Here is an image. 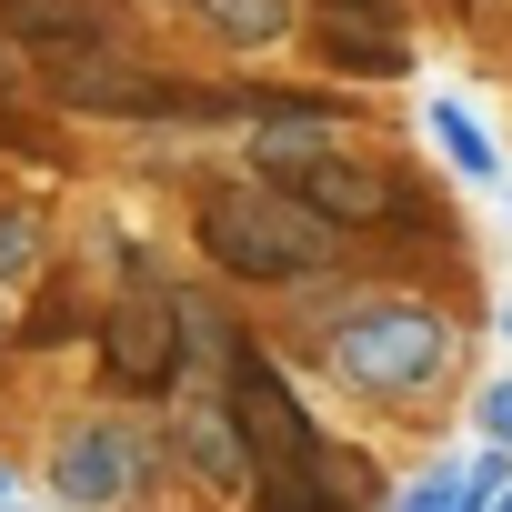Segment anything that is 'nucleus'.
Wrapping results in <instances>:
<instances>
[{
	"instance_id": "f257e3e1",
	"label": "nucleus",
	"mask_w": 512,
	"mask_h": 512,
	"mask_svg": "<svg viewBox=\"0 0 512 512\" xmlns=\"http://www.w3.org/2000/svg\"><path fill=\"white\" fill-rule=\"evenodd\" d=\"M332 231L302 191H211L201 201V251L231 282H302L332 262Z\"/></svg>"
},
{
	"instance_id": "f03ea898",
	"label": "nucleus",
	"mask_w": 512,
	"mask_h": 512,
	"mask_svg": "<svg viewBox=\"0 0 512 512\" xmlns=\"http://www.w3.org/2000/svg\"><path fill=\"white\" fill-rule=\"evenodd\" d=\"M241 432H251V462L272 472V512H332L342 502L332 452H322V422L272 372H241Z\"/></svg>"
},
{
	"instance_id": "7ed1b4c3",
	"label": "nucleus",
	"mask_w": 512,
	"mask_h": 512,
	"mask_svg": "<svg viewBox=\"0 0 512 512\" xmlns=\"http://www.w3.org/2000/svg\"><path fill=\"white\" fill-rule=\"evenodd\" d=\"M332 362H342V382H362V392H432L442 362H452V332H442L432 312H412V302H382V312H352V322L332 332Z\"/></svg>"
},
{
	"instance_id": "20e7f679",
	"label": "nucleus",
	"mask_w": 512,
	"mask_h": 512,
	"mask_svg": "<svg viewBox=\"0 0 512 512\" xmlns=\"http://www.w3.org/2000/svg\"><path fill=\"white\" fill-rule=\"evenodd\" d=\"M41 71H51V101H71V111H171V101H181L171 81H151L131 51H111V41H91V31L51 41Z\"/></svg>"
},
{
	"instance_id": "39448f33",
	"label": "nucleus",
	"mask_w": 512,
	"mask_h": 512,
	"mask_svg": "<svg viewBox=\"0 0 512 512\" xmlns=\"http://www.w3.org/2000/svg\"><path fill=\"white\" fill-rule=\"evenodd\" d=\"M151 482V432L141 422H71L51 442V492L61 502H131Z\"/></svg>"
},
{
	"instance_id": "423d86ee",
	"label": "nucleus",
	"mask_w": 512,
	"mask_h": 512,
	"mask_svg": "<svg viewBox=\"0 0 512 512\" xmlns=\"http://www.w3.org/2000/svg\"><path fill=\"white\" fill-rule=\"evenodd\" d=\"M171 372H181V302H171L161 282H131L121 312H111V382L161 392Z\"/></svg>"
},
{
	"instance_id": "0eeeda50",
	"label": "nucleus",
	"mask_w": 512,
	"mask_h": 512,
	"mask_svg": "<svg viewBox=\"0 0 512 512\" xmlns=\"http://www.w3.org/2000/svg\"><path fill=\"white\" fill-rule=\"evenodd\" d=\"M181 462H191L211 492H251V432H241V402H231V412L191 402V412H181Z\"/></svg>"
},
{
	"instance_id": "6e6552de",
	"label": "nucleus",
	"mask_w": 512,
	"mask_h": 512,
	"mask_svg": "<svg viewBox=\"0 0 512 512\" xmlns=\"http://www.w3.org/2000/svg\"><path fill=\"white\" fill-rule=\"evenodd\" d=\"M322 31L362 71H402V0H322Z\"/></svg>"
},
{
	"instance_id": "1a4fd4ad",
	"label": "nucleus",
	"mask_w": 512,
	"mask_h": 512,
	"mask_svg": "<svg viewBox=\"0 0 512 512\" xmlns=\"http://www.w3.org/2000/svg\"><path fill=\"white\" fill-rule=\"evenodd\" d=\"M292 191H302L322 221H372V211H382V171H362V161H342V151H322Z\"/></svg>"
},
{
	"instance_id": "9d476101",
	"label": "nucleus",
	"mask_w": 512,
	"mask_h": 512,
	"mask_svg": "<svg viewBox=\"0 0 512 512\" xmlns=\"http://www.w3.org/2000/svg\"><path fill=\"white\" fill-rule=\"evenodd\" d=\"M332 151V131H322V111H272L262 131H251V161H262L272 181H302L312 161Z\"/></svg>"
},
{
	"instance_id": "9b49d317",
	"label": "nucleus",
	"mask_w": 512,
	"mask_h": 512,
	"mask_svg": "<svg viewBox=\"0 0 512 512\" xmlns=\"http://www.w3.org/2000/svg\"><path fill=\"white\" fill-rule=\"evenodd\" d=\"M482 502H492V462H482V472H462V482H452V472H432V482H412V492H402V512H482Z\"/></svg>"
},
{
	"instance_id": "f8f14e48",
	"label": "nucleus",
	"mask_w": 512,
	"mask_h": 512,
	"mask_svg": "<svg viewBox=\"0 0 512 512\" xmlns=\"http://www.w3.org/2000/svg\"><path fill=\"white\" fill-rule=\"evenodd\" d=\"M432 141H442V151H452V171H472V181H492V171H502V161H492V141L472 131V111H452V101L432 111Z\"/></svg>"
},
{
	"instance_id": "ddd939ff",
	"label": "nucleus",
	"mask_w": 512,
	"mask_h": 512,
	"mask_svg": "<svg viewBox=\"0 0 512 512\" xmlns=\"http://www.w3.org/2000/svg\"><path fill=\"white\" fill-rule=\"evenodd\" d=\"M201 11H211V31H231V41H251V51L282 31V0H201Z\"/></svg>"
},
{
	"instance_id": "4468645a",
	"label": "nucleus",
	"mask_w": 512,
	"mask_h": 512,
	"mask_svg": "<svg viewBox=\"0 0 512 512\" xmlns=\"http://www.w3.org/2000/svg\"><path fill=\"white\" fill-rule=\"evenodd\" d=\"M31 251H41L31 221H0V292H11V272H31Z\"/></svg>"
},
{
	"instance_id": "2eb2a0df",
	"label": "nucleus",
	"mask_w": 512,
	"mask_h": 512,
	"mask_svg": "<svg viewBox=\"0 0 512 512\" xmlns=\"http://www.w3.org/2000/svg\"><path fill=\"white\" fill-rule=\"evenodd\" d=\"M482 432H492V442H512V382H502V392H482Z\"/></svg>"
},
{
	"instance_id": "dca6fc26",
	"label": "nucleus",
	"mask_w": 512,
	"mask_h": 512,
	"mask_svg": "<svg viewBox=\"0 0 512 512\" xmlns=\"http://www.w3.org/2000/svg\"><path fill=\"white\" fill-rule=\"evenodd\" d=\"M492 512H512V492H502V502H492Z\"/></svg>"
},
{
	"instance_id": "f3484780",
	"label": "nucleus",
	"mask_w": 512,
	"mask_h": 512,
	"mask_svg": "<svg viewBox=\"0 0 512 512\" xmlns=\"http://www.w3.org/2000/svg\"><path fill=\"white\" fill-rule=\"evenodd\" d=\"M502 332H512V312H502Z\"/></svg>"
}]
</instances>
